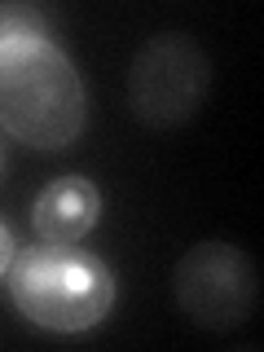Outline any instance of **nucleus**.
Returning <instances> with one entry per match:
<instances>
[{
	"mask_svg": "<svg viewBox=\"0 0 264 352\" xmlns=\"http://www.w3.org/2000/svg\"><path fill=\"white\" fill-rule=\"evenodd\" d=\"M88 124L75 62L53 40L0 44V128L31 150H66Z\"/></svg>",
	"mask_w": 264,
	"mask_h": 352,
	"instance_id": "1",
	"label": "nucleus"
},
{
	"mask_svg": "<svg viewBox=\"0 0 264 352\" xmlns=\"http://www.w3.org/2000/svg\"><path fill=\"white\" fill-rule=\"evenodd\" d=\"M9 295L27 322L58 335L97 326L115 304V273L75 247H27L9 264Z\"/></svg>",
	"mask_w": 264,
	"mask_h": 352,
	"instance_id": "2",
	"label": "nucleus"
},
{
	"mask_svg": "<svg viewBox=\"0 0 264 352\" xmlns=\"http://www.w3.org/2000/svg\"><path fill=\"white\" fill-rule=\"evenodd\" d=\"M212 93V58L185 31H159L137 49L128 71V106L150 128H181Z\"/></svg>",
	"mask_w": 264,
	"mask_h": 352,
	"instance_id": "3",
	"label": "nucleus"
},
{
	"mask_svg": "<svg viewBox=\"0 0 264 352\" xmlns=\"http://www.w3.org/2000/svg\"><path fill=\"white\" fill-rule=\"evenodd\" d=\"M176 308L203 330H234L260 304V269L234 242H198L176 260Z\"/></svg>",
	"mask_w": 264,
	"mask_h": 352,
	"instance_id": "4",
	"label": "nucleus"
},
{
	"mask_svg": "<svg viewBox=\"0 0 264 352\" xmlns=\"http://www.w3.org/2000/svg\"><path fill=\"white\" fill-rule=\"evenodd\" d=\"M97 216H102V190L88 176H58L31 207V225L49 247H75L97 225Z\"/></svg>",
	"mask_w": 264,
	"mask_h": 352,
	"instance_id": "5",
	"label": "nucleus"
},
{
	"mask_svg": "<svg viewBox=\"0 0 264 352\" xmlns=\"http://www.w3.org/2000/svg\"><path fill=\"white\" fill-rule=\"evenodd\" d=\"M49 40V18L36 5H0V44Z\"/></svg>",
	"mask_w": 264,
	"mask_h": 352,
	"instance_id": "6",
	"label": "nucleus"
},
{
	"mask_svg": "<svg viewBox=\"0 0 264 352\" xmlns=\"http://www.w3.org/2000/svg\"><path fill=\"white\" fill-rule=\"evenodd\" d=\"M14 234H9V225L0 220V273H9V264H14Z\"/></svg>",
	"mask_w": 264,
	"mask_h": 352,
	"instance_id": "7",
	"label": "nucleus"
},
{
	"mask_svg": "<svg viewBox=\"0 0 264 352\" xmlns=\"http://www.w3.org/2000/svg\"><path fill=\"white\" fill-rule=\"evenodd\" d=\"M0 176H5V146H0Z\"/></svg>",
	"mask_w": 264,
	"mask_h": 352,
	"instance_id": "8",
	"label": "nucleus"
}]
</instances>
